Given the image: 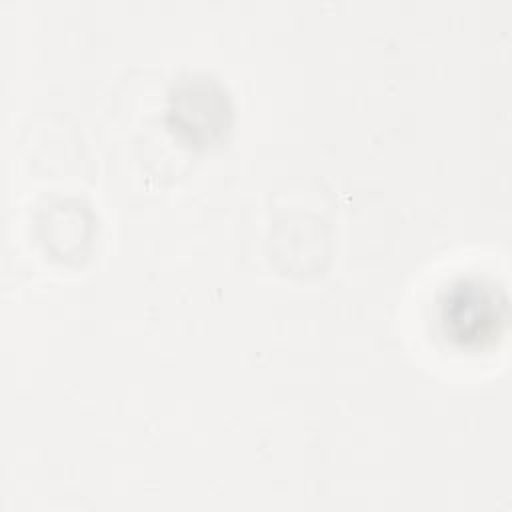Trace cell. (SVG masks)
Wrapping results in <instances>:
<instances>
[{
  "label": "cell",
  "instance_id": "1",
  "mask_svg": "<svg viewBox=\"0 0 512 512\" xmlns=\"http://www.w3.org/2000/svg\"><path fill=\"white\" fill-rule=\"evenodd\" d=\"M506 320V298L500 288L482 278L452 282L438 302V324L444 338L458 348L492 344Z\"/></svg>",
  "mask_w": 512,
  "mask_h": 512
},
{
  "label": "cell",
  "instance_id": "2",
  "mask_svg": "<svg viewBox=\"0 0 512 512\" xmlns=\"http://www.w3.org/2000/svg\"><path fill=\"white\" fill-rule=\"evenodd\" d=\"M170 118L192 144H208L228 128V96L216 82L182 80L170 98Z\"/></svg>",
  "mask_w": 512,
  "mask_h": 512
}]
</instances>
